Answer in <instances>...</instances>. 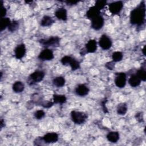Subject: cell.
Instances as JSON below:
<instances>
[{
  "mask_svg": "<svg viewBox=\"0 0 146 146\" xmlns=\"http://www.w3.org/2000/svg\"><path fill=\"white\" fill-rule=\"evenodd\" d=\"M65 79L64 77L59 76H56L55 78H54L52 80V83L54 86H55L56 87H62L64 86L65 84Z\"/></svg>",
  "mask_w": 146,
  "mask_h": 146,
  "instance_id": "22",
  "label": "cell"
},
{
  "mask_svg": "<svg viewBox=\"0 0 146 146\" xmlns=\"http://www.w3.org/2000/svg\"><path fill=\"white\" fill-rule=\"evenodd\" d=\"M135 118L139 122H142L143 121V113L140 112L137 113L135 115Z\"/></svg>",
  "mask_w": 146,
  "mask_h": 146,
  "instance_id": "32",
  "label": "cell"
},
{
  "mask_svg": "<svg viewBox=\"0 0 146 146\" xmlns=\"http://www.w3.org/2000/svg\"><path fill=\"white\" fill-rule=\"evenodd\" d=\"M127 82V76L124 72H116L115 83L119 88H123L125 87Z\"/></svg>",
  "mask_w": 146,
  "mask_h": 146,
  "instance_id": "5",
  "label": "cell"
},
{
  "mask_svg": "<svg viewBox=\"0 0 146 146\" xmlns=\"http://www.w3.org/2000/svg\"><path fill=\"white\" fill-rule=\"evenodd\" d=\"M60 62L63 65H69L72 71H75L80 68V63L70 56H64L62 58Z\"/></svg>",
  "mask_w": 146,
  "mask_h": 146,
  "instance_id": "3",
  "label": "cell"
},
{
  "mask_svg": "<svg viewBox=\"0 0 146 146\" xmlns=\"http://www.w3.org/2000/svg\"><path fill=\"white\" fill-rule=\"evenodd\" d=\"M60 38L57 36H51L47 39H41L39 40V43L44 47H57L60 45Z\"/></svg>",
  "mask_w": 146,
  "mask_h": 146,
  "instance_id": "2",
  "label": "cell"
},
{
  "mask_svg": "<svg viewBox=\"0 0 146 146\" xmlns=\"http://www.w3.org/2000/svg\"><path fill=\"white\" fill-rule=\"evenodd\" d=\"M136 75L141 80L145 82L146 80V72L145 68L141 67L140 69L138 70L136 73Z\"/></svg>",
  "mask_w": 146,
  "mask_h": 146,
  "instance_id": "27",
  "label": "cell"
},
{
  "mask_svg": "<svg viewBox=\"0 0 146 146\" xmlns=\"http://www.w3.org/2000/svg\"><path fill=\"white\" fill-rule=\"evenodd\" d=\"M6 13H7L6 9L3 5H2V8H1V18H5L6 15Z\"/></svg>",
  "mask_w": 146,
  "mask_h": 146,
  "instance_id": "33",
  "label": "cell"
},
{
  "mask_svg": "<svg viewBox=\"0 0 146 146\" xmlns=\"http://www.w3.org/2000/svg\"><path fill=\"white\" fill-rule=\"evenodd\" d=\"M112 44L111 39L105 34L102 35L99 40V45L104 50L110 49L112 46Z\"/></svg>",
  "mask_w": 146,
  "mask_h": 146,
  "instance_id": "8",
  "label": "cell"
},
{
  "mask_svg": "<svg viewBox=\"0 0 146 146\" xmlns=\"http://www.w3.org/2000/svg\"><path fill=\"white\" fill-rule=\"evenodd\" d=\"M119 133L117 131H111L107 135V140L111 143H116L119 139Z\"/></svg>",
  "mask_w": 146,
  "mask_h": 146,
  "instance_id": "18",
  "label": "cell"
},
{
  "mask_svg": "<svg viewBox=\"0 0 146 146\" xmlns=\"http://www.w3.org/2000/svg\"><path fill=\"white\" fill-rule=\"evenodd\" d=\"M55 15L58 19L61 21H64L67 19V12L64 7L58 8L55 11Z\"/></svg>",
  "mask_w": 146,
  "mask_h": 146,
  "instance_id": "15",
  "label": "cell"
},
{
  "mask_svg": "<svg viewBox=\"0 0 146 146\" xmlns=\"http://www.w3.org/2000/svg\"><path fill=\"white\" fill-rule=\"evenodd\" d=\"M75 91L78 95L80 96H84L88 95L90 90L86 85L84 84H80L77 86Z\"/></svg>",
  "mask_w": 146,
  "mask_h": 146,
  "instance_id": "13",
  "label": "cell"
},
{
  "mask_svg": "<svg viewBox=\"0 0 146 146\" xmlns=\"http://www.w3.org/2000/svg\"><path fill=\"white\" fill-rule=\"evenodd\" d=\"M107 5V1L105 0H98L95 2V6L99 10L103 9Z\"/></svg>",
  "mask_w": 146,
  "mask_h": 146,
  "instance_id": "28",
  "label": "cell"
},
{
  "mask_svg": "<svg viewBox=\"0 0 146 146\" xmlns=\"http://www.w3.org/2000/svg\"><path fill=\"white\" fill-rule=\"evenodd\" d=\"M123 54L120 51H115L113 52L112 54V61L114 62H118L121 61L123 59Z\"/></svg>",
  "mask_w": 146,
  "mask_h": 146,
  "instance_id": "24",
  "label": "cell"
},
{
  "mask_svg": "<svg viewBox=\"0 0 146 146\" xmlns=\"http://www.w3.org/2000/svg\"><path fill=\"white\" fill-rule=\"evenodd\" d=\"M10 20L9 18L5 17L2 18L1 19V31H2L3 30H5L7 27H8L10 23Z\"/></svg>",
  "mask_w": 146,
  "mask_h": 146,
  "instance_id": "25",
  "label": "cell"
},
{
  "mask_svg": "<svg viewBox=\"0 0 146 146\" xmlns=\"http://www.w3.org/2000/svg\"><path fill=\"white\" fill-rule=\"evenodd\" d=\"M38 58L43 61L45 60H51L54 59V55L53 51L51 49L45 48L38 55Z\"/></svg>",
  "mask_w": 146,
  "mask_h": 146,
  "instance_id": "10",
  "label": "cell"
},
{
  "mask_svg": "<svg viewBox=\"0 0 146 146\" xmlns=\"http://www.w3.org/2000/svg\"><path fill=\"white\" fill-rule=\"evenodd\" d=\"M141 80L136 75V74L132 75L128 79V83L132 87H136L139 86L141 83Z\"/></svg>",
  "mask_w": 146,
  "mask_h": 146,
  "instance_id": "17",
  "label": "cell"
},
{
  "mask_svg": "<svg viewBox=\"0 0 146 146\" xmlns=\"http://www.w3.org/2000/svg\"><path fill=\"white\" fill-rule=\"evenodd\" d=\"M109 10L112 15H116L120 13L123 7V3L122 1H115L113 2L108 5Z\"/></svg>",
  "mask_w": 146,
  "mask_h": 146,
  "instance_id": "6",
  "label": "cell"
},
{
  "mask_svg": "<svg viewBox=\"0 0 146 146\" xmlns=\"http://www.w3.org/2000/svg\"><path fill=\"white\" fill-rule=\"evenodd\" d=\"M117 113L120 115H124L126 114L128 107L127 104L125 103H121L117 105Z\"/></svg>",
  "mask_w": 146,
  "mask_h": 146,
  "instance_id": "23",
  "label": "cell"
},
{
  "mask_svg": "<svg viewBox=\"0 0 146 146\" xmlns=\"http://www.w3.org/2000/svg\"><path fill=\"white\" fill-rule=\"evenodd\" d=\"M54 22V21L51 17L48 15H44L43 17L40 21V25L43 27L50 26L53 24Z\"/></svg>",
  "mask_w": 146,
  "mask_h": 146,
  "instance_id": "20",
  "label": "cell"
},
{
  "mask_svg": "<svg viewBox=\"0 0 146 146\" xmlns=\"http://www.w3.org/2000/svg\"><path fill=\"white\" fill-rule=\"evenodd\" d=\"M107 102V100L106 98H104V99L101 102V106H102L103 111V112H104L105 113L108 112V109H107V108L106 107V106Z\"/></svg>",
  "mask_w": 146,
  "mask_h": 146,
  "instance_id": "31",
  "label": "cell"
},
{
  "mask_svg": "<svg viewBox=\"0 0 146 146\" xmlns=\"http://www.w3.org/2000/svg\"><path fill=\"white\" fill-rule=\"evenodd\" d=\"M64 2L67 5H75L76 4H77L78 3V1H64Z\"/></svg>",
  "mask_w": 146,
  "mask_h": 146,
  "instance_id": "34",
  "label": "cell"
},
{
  "mask_svg": "<svg viewBox=\"0 0 146 146\" xmlns=\"http://www.w3.org/2000/svg\"><path fill=\"white\" fill-rule=\"evenodd\" d=\"M45 76V73L43 71H35L29 76V80L33 83H38L43 80Z\"/></svg>",
  "mask_w": 146,
  "mask_h": 146,
  "instance_id": "9",
  "label": "cell"
},
{
  "mask_svg": "<svg viewBox=\"0 0 146 146\" xmlns=\"http://www.w3.org/2000/svg\"><path fill=\"white\" fill-rule=\"evenodd\" d=\"M14 55L17 59H22L26 54V48L25 44L21 43L16 46L14 50Z\"/></svg>",
  "mask_w": 146,
  "mask_h": 146,
  "instance_id": "11",
  "label": "cell"
},
{
  "mask_svg": "<svg viewBox=\"0 0 146 146\" xmlns=\"http://www.w3.org/2000/svg\"><path fill=\"white\" fill-rule=\"evenodd\" d=\"M19 22L16 21H13L10 22L7 29H8L9 31L13 33V32H14L16 30H17L19 28Z\"/></svg>",
  "mask_w": 146,
  "mask_h": 146,
  "instance_id": "26",
  "label": "cell"
},
{
  "mask_svg": "<svg viewBox=\"0 0 146 146\" xmlns=\"http://www.w3.org/2000/svg\"><path fill=\"white\" fill-rule=\"evenodd\" d=\"M0 126H1V129L5 126V121H4V120H3V119H1Z\"/></svg>",
  "mask_w": 146,
  "mask_h": 146,
  "instance_id": "35",
  "label": "cell"
},
{
  "mask_svg": "<svg viewBox=\"0 0 146 146\" xmlns=\"http://www.w3.org/2000/svg\"><path fill=\"white\" fill-rule=\"evenodd\" d=\"M115 64L113 61L108 62L105 64V67L110 70H112L115 68Z\"/></svg>",
  "mask_w": 146,
  "mask_h": 146,
  "instance_id": "30",
  "label": "cell"
},
{
  "mask_svg": "<svg viewBox=\"0 0 146 146\" xmlns=\"http://www.w3.org/2000/svg\"><path fill=\"white\" fill-rule=\"evenodd\" d=\"M13 90L15 93H21L25 89V84L21 81H16L12 86Z\"/></svg>",
  "mask_w": 146,
  "mask_h": 146,
  "instance_id": "19",
  "label": "cell"
},
{
  "mask_svg": "<svg viewBox=\"0 0 146 146\" xmlns=\"http://www.w3.org/2000/svg\"><path fill=\"white\" fill-rule=\"evenodd\" d=\"M91 21V27L95 30H99L104 26V20L103 17L101 15L96 16V17L92 19Z\"/></svg>",
  "mask_w": 146,
  "mask_h": 146,
  "instance_id": "7",
  "label": "cell"
},
{
  "mask_svg": "<svg viewBox=\"0 0 146 146\" xmlns=\"http://www.w3.org/2000/svg\"><path fill=\"white\" fill-rule=\"evenodd\" d=\"M145 3L143 1L131 11L129 17L131 23L137 26H142L145 22Z\"/></svg>",
  "mask_w": 146,
  "mask_h": 146,
  "instance_id": "1",
  "label": "cell"
},
{
  "mask_svg": "<svg viewBox=\"0 0 146 146\" xmlns=\"http://www.w3.org/2000/svg\"><path fill=\"white\" fill-rule=\"evenodd\" d=\"M88 116L87 114L84 112L72 111L71 112V117L72 121L76 124H81L84 123Z\"/></svg>",
  "mask_w": 146,
  "mask_h": 146,
  "instance_id": "4",
  "label": "cell"
},
{
  "mask_svg": "<svg viewBox=\"0 0 146 146\" xmlns=\"http://www.w3.org/2000/svg\"><path fill=\"white\" fill-rule=\"evenodd\" d=\"M34 117L37 120H40L42 119V118H43L45 116V112L43 110H38L36 111H35L34 112Z\"/></svg>",
  "mask_w": 146,
  "mask_h": 146,
  "instance_id": "29",
  "label": "cell"
},
{
  "mask_svg": "<svg viewBox=\"0 0 146 146\" xmlns=\"http://www.w3.org/2000/svg\"><path fill=\"white\" fill-rule=\"evenodd\" d=\"M99 15H100V10H99L95 6L90 7L86 12V17L91 20Z\"/></svg>",
  "mask_w": 146,
  "mask_h": 146,
  "instance_id": "16",
  "label": "cell"
},
{
  "mask_svg": "<svg viewBox=\"0 0 146 146\" xmlns=\"http://www.w3.org/2000/svg\"><path fill=\"white\" fill-rule=\"evenodd\" d=\"M42 139L46 144L56 143L59 139L58 135L55 132H48L45 134Z\"/></svg>",
  "mask_w": 146,
  "mask_h": 146,
  "instance_id": "12",
  "label": "cell"
},
{
  "mask_svg": "<svg viewBox=\"0 0 146 146\" xmlns=\"http://www.w3.org/2000/svg\"><path fill=\"white\" fill-rule=\"evenodd\" d=\"M145 45L144 46L143 50H142V52H143V54L144 55H145Z\"/></svg>",
  "mask_w": 146,
  "mask_h": 146,
  "instance_id": "36",
  "label": "cell"
},
{
  "mask_svg": "<svg viewBox=\"0 0 146 146\" xmlns=\"http://www.w3.org/2000/svg\"><path fill=\"white\" fill-rule=\"evenodd\" d=\"M86 53H94L97 50V42L95 39H90L86 44Z\"/></svg>",
  "mask_w": 146,
  "mask_h": 146,
  "instance_id": "14",
  "label": "cell"
},
{
  "mask_svg": "<svg viewBox=\"0 0 146 146\" xmlns=\"http://www.w3.org/2000/svg\"><path fill=\"white\" fill-rule=\"evenodd\" d=\"M53 102L54 104H63L66 102L67 98L64 95L54 94L53 95Z\"/></svg>",
  "mask_w": 146,
  "mask_h": 146,
  "instance_id": "21",
  "label": "cell"
}]
</instances>
